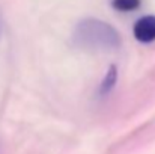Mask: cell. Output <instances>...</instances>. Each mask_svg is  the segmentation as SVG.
Listing matches in <instances>:
<instances>
[{
    "label": "cell",
    "instance_id": "obj_2",
    "mask_svg": "<svg viewBox=\"0 0 155 154\" xmlns=\"http://www.w3.org/2000/svg\"><path fill=\"white\" fill-rule=\"evenodd\" d=\"M134 36L140 43H152L155 41V15H146L136 21L134 24Z\"/></svg>",
    "mask_w": 155,
    "mask_h": 154
},
{
    "label": "cell",
    "instance_id": "obj_3",
    "mask_svg": "<svg viewBox=\"0 0 155 154\" xmlns=\"http://www.w3.org/2000/svg\"><path fill=\"white\" fill-rule=\"evenodd\" d=\"M116 79H117V71H116V67L113 65V67L108 68V71H107V74H105V77H104L103 83H101V88H100L101 95H107V94L113 89V86H114V83H116Z\"/></svg>",
    "mask_w": 155,
    "mask_h": 154
},
{
    "label": "cell",
    "instance_id": "obj_1",
    "mask_svg": "<svg viewBox=\"0 0 155 154\" xmlns=\"http://www.w3.org/2000/svg\"><path fill=\"white\" fill-rule=\"evenodd\" d=\"M74 43L84 50L107 53L120 47V36L110 24L97 18H87L75 26Z\"/></svg>",
    "mask_w": 155,
    "mask_h": 154
},
{
    "label": "cell",
    "instance_id": "obj_4",
    "mask_svg": "<svg viewBox=\"0 0 155 154\" xmlns=\"http://www.w3.org/2000/svg\"><path fill=\"white\" fill-rule=\"evenodd\" d=\"M113 8L122 12H130L134 11L140 6V0H113Z\"/></svg>",
    "mask_w": 155,
    "mask_h": 154
}]
</instances>
